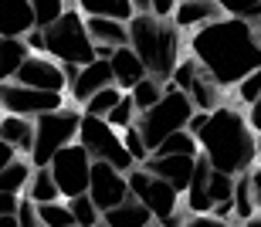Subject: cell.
<instances>
[{
    "mask_svg": "<svg viewBox=\"0 0 261 227\" xmlns=\"http://www.w3.org/2000/svg\"><path fill=\"white\" fill-rule=\"evenodd\" d=\"M190 54L211 71L221 89H238L261 68L258 31L244 17H221L190 34Z\"/></svg>",
    "mask_w": 261,
    "mask_h": 227,
    "instance_id": "cell-1",
    "label": "cell"
},
{
    "mask_svg": "<svg viewBox=\"0 0 261 227\" xmlns=\"http://www.w3.org/2000/svg\"><path fill=\"white\" fill-rule=\"evenodd\" d=\"M200 153L214 169L241 177L258 166V136L238 105H217L207 116V126L197 132Z\"/></svg>",
    "mask_w": 261,
    "mask_h": 227,
    "instance_id": "cell-2",
    "label": "cell"
},
{
    "mask_svg": "<svg viewBox=\"0 0 261 227\" xmlns=\"http://www.w3.org/2000/svg\"><path fill=\"white\" fill-rule=\"evenodd\" d=\"M180 34L173 20H163L156 14H133L129 17V48L139 54V61L146 65V75L156 81L170 85L173 71L180 65Z\"/></svg>",
    "mask_w": 261,
    "mask_h": 227,
    "instance_id": "cell-3",
    "label": "cell"
},
{
    "mask_svg": "<svg viewBox=\"0 0 261 227\" xmlns=\"http://www.w3.org/2000/svg\"><path fill=\"white\" fill-rule=\"evenodd\" d=\"M44 41H48V54L61 65L85 68L95 61V41L88 38L85 14L78 7H68L51 27H44Z\"/></svg>",
    "mask_w": 261,
    "mask_h": 227,
    "instance_id": "cell-4",
    "label": "cell"
},
{
    "mask_svg": "<svg viewBox=\"0 0 261 227\" xmlns=\"http://www.w3.org/2000/svg\"><path fill=\"white\" fill-rule=\"evenodd\" d=\"M194 112H197V105L187 99L180 89H176L173 81H170L163 99L156 102L153 109H146V112H139V116H136V129L143 132L146 146H149V153H153V149L160 146L170 132H180V129L190 126Z\"/></svg>",
    "mask_w": 261,
    "mask_h": 227,
    "instance_id": "cell-5",
    "label": "cell"
},
{
    "mask_svg": "<svg viewBox=\"0 0 261 227\" xmlns=\"http://www.w3.org/2000/svg\"><path fill=\"white\" fill-rule=\"evenodd\" d=\"M78 129H82V112L71 105H61L55 112L34 119V149H31V163L34 166H48L51 156L58 149L78 143Z\"/></svg>",
    "mask_w": 261,
    "mask_h": 227,
    "instance_id": "cell-6",
    "label": "cell"
},
{
    "mask_svg": "<svg viewBox=\"0 0 261 227\" xmlns=\"http://www.w3.org/2000/svg\"><path fill=\"white\" fill-rule=\"evenodd\" d=\"M78 143L85 146V153L92 156V163H109V166L122 169V173H129V169L136 166V159L129 156L126 143H122V132L112 129L102 116H85V112H82Z\"/></svg>",
    "mask_w": 261,
    "mask_h": 227,
    "instance_id": "cell-7",
    "label": "cell"
},
{
    "mask_svg": "<svg viewBox=\"0 0 261 227\" xmlns=\"http://www.w3.org/2000/svg\"><path fill=\"white\" fill-rule=\"evenodd\" d=\"M129 177V190H133V197H139L149 207V214H153L160 224L170 217H176L180 210H184V193H176L166 180L153 177L146 166H133L126 173Z\"/></svg>",
    "mask_w": 261,
    "mask_h": 227,
    "instance_id": "cell-8",
    "label": "cell"
},
{
    "mask_svg": "<svg viewBox=\"0 0 261 227\" xmlns=\"http://www.w3.org/2000/svg\"><path fill=\"white\" fill-rule=\"evenodd\" d=\"M173 85L194 102L197 112H214L217 105H224V89L217 85V78L203 68L194 54L180 58V65L173 71Z\"/></svg>",
    "mask_w": 261,
    "mask_h": 227,
    "instance_id": "cell-9",
    "label": "cell"
},
{
    "mask_svg": "<svg viewBox=\"0 0 261 227\" xmlns=\"http://www.w3.org/2000/svg\"><path fill=\"white\" fill-rule=\"evenodd\" d=\"M51 177H55V183H58L61 197H82V193H88V180H92V156L85 153V146L82 143H71V146L58 149L55 156H51L48 163Z\"/></svg>",
    "mask_w": 261,
    "mask_h": 227,
    "instance_id": "cell-10",
    "label": "cell"
},
{
    "mask_svg": "<svg viewBox=\"0 0 261 227\" xmlns=\"http://www.w3.org/2000/svg\"><path fill=\"white\" fill-rule=\"evenodd\" d=\"M65 105L61 92H44V89H28L20 81H4L0 85V112L7 116H28L38 119L44 112H55Z\"/></svg>",
    "mask_w": 261,
    "mask_h": 227,
    "instance_id": "cell-11",
    "label": "cell"
},
{
    "mask_svg": "<svg viewBox=\"0 0 261 227\" xmlns=\"http://www.w3.org/2000/svg\"><path fill=\"white\" fill-rule=\"evenodd\" d=\"M129 177L122 169L109 166V163H92V180H88V197L95 200V207L106 214V210L119 207L122 200L129 197Z\"/></svg>",
    "mask_w": 261,
    "mask_h": 227,
    "instance_id": "cell-12",
    "label": "cell"
},
{
    "mask_svg": "<svg viewBox=\"0 0 261 227\" xmlns=\"http://www.w3.org/2000/svg\"><path fill=\"white\" fill-rule=\"evenodd\" d=\"M20 85H28V89H44V92H68V75H65V65L55 61L51 54H28V61L20 65L17 78Z\"/></svg>",
    "mask_w": 261,
    "mask_h": 227,
    "instance_id": "cell-13",
    "label": "cell"
},
{
    "mask_svg": "<svg viewBox=\"0 0 261 227\" xmlns=\"http://www.w3.org/2000/svg\"><path fill=\"white\" fill-rule=\"evenodd\" d=\"M143 166L149 169L153 177L166 180L176 193H187L190 177H194V166H197V156H160V153H153Z\"/></svg>",
    "mask_w": 261,
    "mask_h": 227,
    "instance_id": "cell-14",
    "label": "cell"
},
{
    "mask_svg": "<svg viewBox=\"0 0 261 227\" xmlns=\"http://www.w3.org/2000/svg\"><path fill=\"white\" fill-rule=\"evenodd\" d=\"M109 85H116V78H112V65H109V58H95L92 65H85V68L78 71V78L71 81L68 95H71L78 105H85L95 92L109 89Z\"/></svg>",
    "mask_w": 261,
    "mask_h": 227,
    "instance_id": "cell-15",
    "label": "cell"
},
{
    "mask_svg": "<svg viewBox=\"0 0 261 227\" xmlns=\"http://www.w3.org/2000/svg\"><path fill=\"white\" fill-rule=\"evenodd\" d=\"M211 177H214V166L200 153V156H197V166H194V177H190V187H187V193H184V210L187 214H211L214 210Z\"/></svg>",
    "mask_w": 261,
    "mask_h": 227,
    "instance_id": "cell-16",
    "label": "cell"
},
{
    "mask_svg": "<svg viewBox=\"0 0 261 227\" xmlns=\"http://www.w3.org/2000/svg\"><path fill=\"white\" fill-rule=\"evenodd\" d=\"M221 17H227V14L217 7V0H180L173 10V24L180 31H190V34L214 24V20H221Z\"/></svg>",
    "mask_w": 261,
    "mask_h": 227,
    "instance_id": "cell-17",
    "label": "cell"
},
{
    "mask_svg": "<svg viewBox=\"0 0 261 227\" xmlns=\"http://www.w3.org/2000/svg\"><path fill=\"white\" fill-rule=\"evenodd\" d=\"M34 27L31 0H0V38H28Z\"/></svg>",
    "mask_w": 261,
    "mask_h": 227,
    "instance_id": "cell-18",
    "label": "cell"
},
{
    "mask_svg": "<svg viewBox=\"0 0 261 227\" xmlns=\"http://www.w3.org/2000/svg\"><path fill=\"white\" fill-rule=\"evenodd\" d=\"M109 65H112V78H116V85H119L122 92H129L136 81H143V78H146V65L139 61V54H136L129 44H122V48L112 51Z\"/></svg>",
    "mask_w": 261,
    "mask_h": 227,
    "instance_id": "cell-19",
    "label": "cell"
},
{
    "mask_svg": "<svg viewBox=\"0 0 261 227\" xmlns=\"http://www.w3.org/2000/svg\"><path fill=\"white\" fill-rule=\"evenodd\" d=\"M0 139L17 149V156H31L34 149V119L28 116H0Z\"/></svg>",
    "mask_w": 261,
    "mask_h": 227,
    "instance_id": "cell-20",
    "label": "cell"
},
{
    "mask_svg": "<svg viewBox=\"0 0 261 227\" xmlns=\"http://www.w3.org/2000/svg\"><path fill=\"white\" fill-rule=\"evenodd\" d=\"M149 220H156V217L149 214V207H146L143 200L133 197V193H129L119 207H112V210L102 214V224L106 227H146Z\"/></svg>",
    "mask_w": 261,
    "mask_h": 227,
    "instance_id": "cell-21",
    "label": "cell"
},
{
    "mask_svg": "<svg viewBox=\"0 0 261 227\" xmlns=\"http://www.w3.org/2000/svg\"><path fill=\"white\" fill-rule=\"evenodd\" d=\"M88 38L95 44H109V48H122L129 44V20H116V17H85Z\"/></svg>",
    "mask_w": 261,
    "mask_h": 227,
    "instance_id": "cell-22",
    "label": "cell"
},
{
    "mask_svg": "<svg viewBox=\"0 0 261 227\" xmlns=\"http://www.w3.org/2000/svg\"><path fill=\"white\" fill-rule=\"evenodd\" d=\"M31 48L24 38H0V85L17 78L20 65L28 61Z\"/></svg>",
    "mask_w": 261,
    "mask_h": 227,
    "instance_id": "cell-23",
    "label": "cell"
},
{
    "mask_svg": "<svg viewBox=\"0 0 261 227\" xmlns=\"http://www.w3.org/2000/svg\"><path fill=\"white\" fill-rule=\"evenodd\" d=\"M31 173H34V163H31V156H17L14 163H7V166L0 169V193H24L31 183Z\"/></svg>",
    "mask_w": 261,
    "mask_h": 227,
    "instance_id": "cell-24",
    "label": "cell"
},
{
    "mask_svg": "<svg viewBox=\"0 0 261 227\" xmlns=\"http://www.w3.org/2000/svg\"><path fill=\"white\" fill-rule=\"evenodd\" d=\"M75 7L85 17H116V20H129L136 14L133 0H75Z\"/></svg>",
    "mask_w": 261,
    "mask_h": 227,
    "instance_id": "cell-25",
    "label": "cell"
},
{
    "mask_svg": "<svg viewBox=\"0 0 261 227\" xmlns=\"http://www.w3.org/2000/svg\"><path fill=\"white\" fill-rule=\"evenodd\" d=\"M24 197H31L34 204H51V200H65L48 166H34V173H31V183H28V190H24Z\"/></svg>",
    "mask_w": 261,
    "mask_h": 227,
    "instance_id": "cell-26",
    "label": "cell"
},
{
    "mask_svg": "<svg viewBox=\"0 0 261 227\" xmlns=\"http://www.w3.org/2000/svg\"><path fill=\"white\" fill-rule=\"evenodd\" d=\"M153 153H160V156H200V143L190 129H180V132H170Z\"/></svg>",
    "mask_w": 261,
    "mask_h": 227,
    "instance_id": "cell-27",
    "label": "cell"
},
{
    "mask_svg": "<svg viewBox=\"0 0 261 227\" xmlns=\"http://www.w3.org/2000/svg\"><path fill=\"white\" fill-rule=\"evenodd\" d=\"M254 214H258V207H254L251 173H241V177H238V183H234V220L248 224V220H251Z\"/></svg>",
    "mask_w": 261,
    "mask_h": 227,
    "instance_id": "cell-28",
    "label": "cell"
},
{
    "mask_svg": "<svg viewBox=\"0 0 261 227\" xmlns=\"http://www.w3.org/2000/svg\"><path fill=\"white\" fill-rule=\"evenodd\" d=\"M129 95H133L136 109H139V112H146V109H153L156 102H160V99L166 95V85H163V81H156V78H149V75H146L143 81H136L133 89H129Z\"/></svg>",
    "mask_w": 261,
    "mask_h": 227,
    "instance_id": "cell-29",
    "label": "cell"
},
{
    "mask_svg": "<svg viewBox=\"0 0 261 227\" xmlns=\"http://www.w3.org/2000/svg\"><path fill=\"white\" fill-rule=\"evenodd\" d=\"M122 95H126V92L119 89V85H109V89L95 92V95H92V99L82 105V112H85V116H102V119H106L109 112L116 109V102L122 99Z\"/></svg>",
    "mask_w": 261,
    "mask_h": 227,
    "instance_id": "cell-30",
    "label": "cell"
},
{
    "mask_svg": "<svg viewBox=\"0 0 261 227\" xmlns=\"http://www.w3.org/2000/svg\"><path fill=\"white\" fill-rule=\"evenodd\" d=\"M68 210H71L75 224H82V227L102 224V210L95 207V200L88 197V193H82V197H68Z\"/></svg>",
    "mask_w": 261,
    "mask_h": 227,
    "instance_id": "cell-31",
    "label": "cell"
},
{
    "mask_svg": "<svg viewBox=\"0 0 261 227\" xmlns=\"http://www.w3.org/2000/svg\"><path fill=\"white\" fill-rule=\"evenodd\" d=\"M41 224L44 227H75V217L68 210V200H51V204H38Z\"/></svg>",
    "mask_w": 261,
    "mask_h": 227,
    "instance_id": "cell-32",
    "label": "cell"
},
{
    "mask_svg": "<svg viewBox=\"0 0 261 227\" xmlns=\"http://www.w3.org/2000/svg\"><path fill=\"white\" fill-rule=\"evenodd\" d=\"M31 7H34V24H38V31H44V27H51L71 4H68V0H31Z\"/></svg>",
    "mask_w": 261,
    "mask_h": 227,
    "instance_id": "cell-33",
    "label": "cell"
},
{
    "mask_svg": "<svg viewBox=\"0 0 261 227\" xmlns=\"http://www.w3.org/2000/svg\"><path fill=\"white\" fill-rule=\"evenodd\" d=\"M136 116H139V109H136L133 95L126 92V95H122V99L116 102V109H112V112L106 116V122H109L112 129H119V132H126L129 126H136Z\"/></svg>",
    "mask_w": 261,
    "mask_h": 227,
    "instance_id": "cell-34",
    "label": "cell"
},
{
    "mask_svg": "<svg viewBox=\"0 0 261 227\" xmlns=\"http://www.w3.org/2000/svg\"><path fill=\"white\" fill-rule=\"evenodd\" d=\"M122 143H126L129 156L136 159V166H143L146 159L153 156V153H149V146H146V139H143V132H139V129H136V126H129L126 132H122Z\"/></svg>",
    "mask_w": 261,
    "mask_h": 227,
    "instance_id": "cell-35",
    "label": "cell"
},
{
    "mask_svg": "<svg viewBox=\"0 0 261 227\" xmlns=\"http://www.w3.org/2000/svg\"><path fill=\"white\" fill-rule=\"evenodd\" d=\"M14 220H17V227H44L41 224V214H38V204H34L31 197H20Z\"/></svg>",
    "mask_w": 261,
    "mask_h": 227,
    "instance_id": "cell-36",
    "label": "cell"
},
{
    "mask_svg": "<svg viewBox=\"0 0 261 227\" xmlns=\"http://www.w3.org/2000/svg\"><path fill=\"white\" fill-rule=\"evenodd\" d=\"M234 95H238V102H241V105H251V102L261 95V68L254 71V75H248V78L234 89Z\"/></svg>",
    "mask_w": 261,
    "mask_h": 227,
    "instance_id": "cell-37",
    "label": "cell"
},
{
    "mask_svg": "<svg viewBox=\"0 0 261 227\" xmlns=\"http://www.w3.org/2000/svg\"><path fill=\"white\" fill-rule=\"evenodd\" d=\"M261 0H217V7L227 14V17H248Z\"/></svg>",
    "mask_w": 261,
    "mask_h": 227,
    "instance_id": "cell-38",
    "label": "cell"
},
{
    "mask_svg": "<svg viewBox=\"0 0 261 227\" xmlns=\"http://www.w3.org/2000/svg\"><path fill=\"white\" fill-rule=\"evenodd\" d=\"M184 227H234V220H221L214 214H187Z\"/></svg>",
    "mask_w": 261,
    "mask_h": 227,
    "instance_id": "cell-39",
    "label": "cell"
},
{
    "mask_svg": "<svg viewBox=\"0 0 261 227\" xmlns=\"http://www.w3.org/2000/svg\"><path fill=\"white\" fill-rule=\"evenodd\" d=\"M180 0H153L149 4V14H156V17H163V20H173V10Z\"/></svg>",
    "mask_w": 261,
    "mask_h": 227,
    "instance_id": "cell-40",
    "label": "cell"
},
{
    "mask_svg": "<svg viewBox=\"0 0 261 227\" xmlns=\"http://www.w3.org/2000/svg\"><path fill=\"white\" fill-rule=\"evenodd\" d=\"M24 41H28L31 54H48V41H44V31H38V27H34V31H31V34H28Z\"/></svg>",
    "mask_w": 261,
    "mask_h": 227,
    "instance_id": "cell-41",
    "label": "cell"
},
{
    "mask_svg": "<svg viewBox=\"0 0 261 227\" xmlns=\"http://www.w3.org/2000/svg\"><path fill=\"white\" fill-rule=\"evenodd\" d=\"M20 197H24V193H20ZM20 197H17V193H0V217H14Z\"/></svg>",
    "mask_w": 261,
    "mask_h": 227,
    "instance_id": "cell-42",
    "label": "cell"
},
{
    "mask_svg": "<svg viewBox=\"0 0 261 227\" xmlns=\"http://www.w3.org/2000/svg\"><path fill=\"white\" fill-rule=\"evenodd\" d=\"M248 122H251V129H254V136H261V95L248 105Z\"/></svg>",
    "mask_w": 261,
    "mask_h": 227,
    "instance_id": "cell-43",
    "label": "cell"
},
{
    "mask_svg": "<svg viewBox=\"0 0 261 227\" xmlns=\"http://www.w3.org/2000/svg\"><path fill=\"white\" fill-rule=\"evenodd\" d=\"M251 190H254V207H258V214H261V166L251 169Z\"/></svg>",
    "mask_w": 261,
    "mask_h": 227,
    "instance_id": "cell-44",
    "label": "cell"
},
{
    "mask_svg": "<svg viewBox=\"0 0 261 227\" xmlns=\"http://www.w3.org/2000/svg\"><path fill=\"white\" fill-rule=\"evenodd\" d=\"M14 159H17V149H14V146H7V143L0 139V169L7 166V163H14Z\"/></svg>",
    "mask_w": 261,
    "mask_h": 227,
    "instance_id": "cell-45",
    "label": "cell"
},
{
    "mask_svg": "<svg viewBox=\"0 0 261 227\" xmlns=\"http://www.w3.org/2000/svg\"><path fill=\"white\" fill-rule=\"evenodd\" d=\"M207 116H211V112H194V119H190V126H187V129H190V132L197 136V132L207 126Z\"/></svg>",
    "mask_w": 261,
    "mask_h": 227,
    "instance_id": "cell-46",
    "label": "cell"
},
{
    "mask_svg": "<svg viewBox=\"0 0 261 227\" xmlns=\"http://www.w3.org/2000/svg\"><path fill=\"white\" fill-rule=\"evenodd\" d=\"M244 20H248V24H251V27H254V31L261 34V4H258V7H254V10H251V14H248Z\"/></svg>",
    "mask_w": 261,
    "mask_h": 227,
    "instance_id": "cell-47",
    "label": "cell"
},
{
    "mask_svg": "<svg viewBox=\"0 0 261 227\" xmlns=\"http://www.w3.org/2000/svg\"><path fill=\"white\" fill-rule=\"evenodd\" d=\"M112 51L116 48H109V44H95V58H112Z\"/></svg>",
    "mask_w": 261,
    "mask_h": 227,
    "instance_id": "cell-48",
    "label": "cell"
},
{
    "mask_svg": "<svg viewBox=\"0 0 261 227\" xmlns=\"http://www.w3.org/2000/svg\"><path fill=\"white\" fill-rule=\"evenodd\" d=\"M149 4H153V0H133L136 14H146V10H149Z\"/></svg>",
    "mask_w": 261,
    "mask_h": 227,
    "instance_id": "cell-49",
    "label": "cell"
},
{
    "mask_svg": "<svg viewBox=\"0 0 261 227\" xmlns=\"http://www.w3.org/2000/svg\"><path fill=\"white\" fill-rule=\"evenodd\" d=\"M0 227H17V220L14 217H0Z\"/></svg>",
    "mask_w": 261,
    "mask_h": 227,
    "instance_id": "cell-50",
    "label": "cell"
},
{
    "mask_svg": "<svg viewBox=\"0 0 261 227\" xmlns=\"http://www.w3.org/2000/svg\"><path fill=\"white\" fill-rule=\"evenodd\" d=\"M244 227H261V214H254V217L248 220V224H244Z\"/></svg>",
    "mask_w": 261,
    "mask_h": 227,
    "instance_id": "cell-51",
    "label": "cell"
},
{
    "mask_svg": "<svg viewBox=\"0 0 261 227\" xmlns=\"http://www.w3.org/2000/svg\"><path fill=\"white\" fill-rule=\"evenodd\" d=\"M146 227H163V224H160V220H149V224H146Z\"/></svg>",
    "mask_w": 261,
    "mask_h": 227,
    "instance_id": "cell-52",
    "label": "cell"
},
{
    "mask_svg": "<svg viewBox=\"0 0 261 227\" xmlns=\"http://www.w3.org/2000/svg\"><path fill=\"white\" fill-rule=\"evenodd\" d=\"M258 163H261V136H258Z\"/></svg>",
    "mask_w": 261,
    "mask_h": 227,
    "instance_id": "cell-53",
    "label": "cell"
},
{
    "mask_svg": "<svg viewBox=\"0 0 261 227\" xmlns=\"http://www.w3.org/2000/svg\"><path fill=\"white\" fill-rule=\"evenodd\" d=\"M75 227H82V224H75ZM95 227H106V224H95Z\"/></svg>",
    "mask_w": 261,
    "mask_h": 227,
    "instance_id": "cell-54",
    "label": "cell"
},
{
    "mask_svg": "<svg viewBox=\"0 0 261 227\" xmlns=\"http://www.w3.org/2000/svg\"><path fill=\"white\" fill-rule=\"evenodd\" d=\"M258 41H261V34H258Z\"/></svg>",
    "mask_w": 261,
    "mask_h": 227,
    "instance_id": "cell-55",
    "label": "cell"
}]
</instances>
